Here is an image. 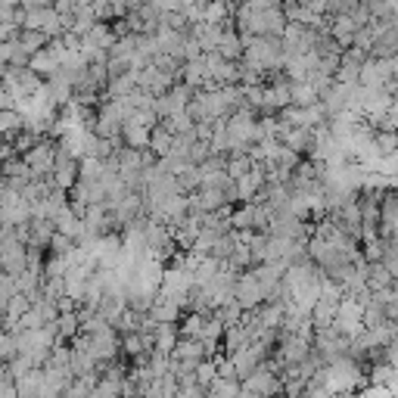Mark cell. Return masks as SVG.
I'll use <instances>...</instances> for the list:
<instances>
[{
  "label": "cell",
  "mask_w": 398,
  "mask_h": 398,
  "mask_svg": "<svg viewBox=\"0 0 398 398\" xmlns=\"http://www.w3.org/2000/svg\"><path fill=\"white\" fill-rule=\"evenodd\" d=\"M243 41V59L240 63L243 66H249V69H256V72H274V69H283V63H286V56H283V50H281V38H268V35H240Z\"/></svg>",
  "instance_id": "obj_1"
},
{
  "label": "cell",
  "mask_w": 398,
  "mask_h": 398,
  "mask_svg": "<svg viewBox=\"0 0 398 398\" xmlns=\"http://www.w3.org/2000/svg\"><path fill=\"white\" fill-rule=\"evenodd\" d=\"M53 159H56V140L50 137V134H44L35 147L22 152V162L31 168L35 177H44V174L53 172Z\"/></svg>",
  "instance_id": "obj_2"
},
{
  "label": "cell",
  "mask_w": 398,
  "mask_h": 398,
  "mask_svg": "<svg viewBox=\"0 0 398 398\" xmlns=\"http://www.w3.org/2000/svg\"><path fill=\"white\" fill-rule=\"evenodd\" d=\"M84 340H88V355L94 361H112V358H118V333L112 330V324L97 327L94 333H84Z\"/></svg>",
  "instance_id": "obj_3"
},
{
  "label": "cell",
  "mask_w": 398,
  "mask_h": 398,
  "mask_svg": "<svg viewBox=\"0 0 398 398\" xmlns=\"http://www.w3.org/2000/svg\"><path fill=\"white\" fill-rule=\"evenodd\" d=\"M395 69L398 63L395 59H379V56H370L361 63V72H358V84L361 88H383L389 78H395Z\"/></svg>",
  "instance_id": "obj_4"
},
{
  "label": "cell",
  "mask_w": 398,
  "mask_h": 398,
  "mask_svg": "<svg viewBox=\"0 0 398 398\" xmlns=\"http://www.w3.org/2000/svg\"><path fill=\"white\" fill-rule=\"evenodd\" d=\"M22 28H35L44 31L47 38H59L63 35V16H59L53 6H41V10H25V22Z\"/></svg>",
  "instance_id": "obj_5"
},
{
  "label": "cell",
  "mask_w": 398,
  "mask_h": 398,
  "mask_svg": "<svg viewBox=\"0 0 398 398\" xmlns=\"http://www.w3.org/2000/svg\"><path fill=\"white\" fill-rule=\"evenodd\" d=\"M202 63H206V75L215 84H240V63H231V59L218 56L215 50L202 53Z\"/></svg>",
  "instance_id": "obj_6"
},
{
  "label": "cell",
  "mask_w": 398,
  "mask_h": 398,
  "mask_svg": "<svg viewBox=\"0 0 398 398\" xmlns=\"http://www.w3.org/2000/svg\"><path fill=\"white\" fill-rule=\"evenodd\" d=\"M243 386L249 389V392H256V395H265V398H274V395H281V377L274 374V370L268 367L265 361L258 364L256 370L246 377V379H240Z\"/></svg>",
  "instance_id": "obj_7"
},
{
  "label": "cell",
  "mask_w": 398,
  "mask_h": 398,
  "mask_svg": "<svg viewBox=\"0 0 398 398\" xmlns=\"http://www.w3.org/2000/svg\"><path fill=\"white\" fill-rule=\"evenodd\" d=\"M177 78L174 75H168V72H162V69H156V66H143L140 72H134V84H137L140 90H147V94H152V97H159V94H165L168 88H172Z\"/></svg>",
  "instance_id": "obj_8"
},
{
  "label": "cell",
  "mask_w": 398,
  "mask_h": 398,
  "mask_svg": "<svg viewBox=\"0 0 398 398\" xmlns=\"http://www.w3.org/2000/svg\"><path fill=\"white\" fill-rule=\"evenodd\" d=\"M234 302L240 305L243 311L261 305V286H258L252 271H240V277H236V283H234Z\"/></svg>",
  "instance_id": "obj_9"
},
{
  "label": "cell",
  "mask_w": 398,
  "mask_h": 398,
  "mask_svg": "<svg viewBox=\"0 0 398 398\" xmlns=\"http://www.w3.org/2000/svg\"><path fill=\"white\" fill-rule=\"evenodd\" d=\"M25 243H19L16 236H6V240H0V268H4V274H19L25 271Z\"/></svg>",
  "instance_id": "obj_10"
},
{
  "label": "cell",
  "mask_w": 398,
  "mask_h": 398,
  "mask_svg": "<svg viewBox=\"0 0 398 398\" xmlns=\"http://www.w3.org/2000/svg\"><path fill=\"white\" fill-rule=\"evenodd\" d=\"M261 187H265V172H261V165L256 162L249 174H243V177H236V181H234L236 202H249L256 193H261Z\"/></svg>",
  "instance_id": "obj_11"
},
{
  "label": "cell",
  "mask_w": 398,
  "mask_h": 398,
  "mask_svg": "<svg viewBox=\"0 0 398 398\" xmlns=\"http://www.w3.org/2000/svg\"><path fill=\"white\" fill-rule=\"evenodd\" d=\"M361 25L352 19V16H330V22H327V35L336 41L342 50L345 47H352V38H355V31H358Z\"/></svg>",
  "instance_id": "obj_12"
},
{
  "label": "cell",
  "mask_w": 398,
  "mask_h": 398,
  "mask_svg": "<svg viewBox=\"0 0 398 398\" xmlns=\"http://www.w3.org/2000/svg\"><path fill=\"white\" fill-rule=\"evenodd\" d=\"M147 315L156 320V324H177V318H181V305H177L174 299H168V295H162V293H156Z\"/></svg>",
  "instance_id": "obj_13"
},
{
  "label": "cell",
  "mask_w": 398,
  "mask_h": 398,
  "mask_svg": "<svg viewBox=\"0 0 398 398\" xmlns=\"http://www.w3.org/2000/svg\"><path fill=\"white\" fill-rule=\"evenodd\" d=\"M215 53H218V56H224V59H231V63H240V59H243V41H240V31H236L231 22L224 25L221 38H218V44H215Z\"/></svg>",
  "instance_id": "obj_14"
},
{
  "label": "cell",
  "mask_w": 398,
  "mask_h": 398,
  "mask_svg": "<svg viewBox=\"0 0 398 398\" xmlns=\"http://www.w3.org/2000/svg\"><path fill=\"white\" fill-rule=\"evenodd\" d=\"M50 181H53L56 190H69L75 181H78V162L75 159H66V156H56L53 159V172H50Z\"/></svg>",
  "instance_id": "obj_15"
},
{
  "label": "cell",
  "mask_w": 398,
  "mask_h": 398,
  "mask_svg": "<svg viewBox=\"0 0 398 398\" xmlns=\"http://www.w3.org/2000/svg\"><path fill=\"white\" fill-rule=\"evenodd\" d=\"M336 308H340V299H330V295H318L315 305L308 308V318H311V327H330L336 318Z\"/></svg>",
  "instance_id": "obj_16"
},
{
  "label": "cell",
  "mask_w": 398,
  "mask_h": 398,
  "mask_svg": "<svg viewBox=\"0 0 398 398\" xmlns=\"http://www.w3.org/2000/svg\"><path fill=\"white\" fill-rule=\"evenodd\" d=\"M53 231H56V234H66V236H69V240H75V243L84 240V224H81V218L75 215L69 206H66V209L53 218Z\"/></svg>",
  "instance_id": "obj_17"
},
{
  "label": "cell",
  "mask_w": 398,
  "mask_h": 398,
  "mask_svg": "<svg viewBox=\"0 0 398 398\" xmlns=\"http://www.w3.org/2000/svg\"><path fill=\"white\" fill-rule=\"evenodd\" d=\"M28 236H25V246H35V249H47L50 236H53V221L47 218H28Z\"/></svg>",
  "instance_id": "obj_18"
},
{
  "label": "cell",
  "mask_w": 398,
  "mask_h": 398,
  "mask_svg": "<svg viewBox=\"0 0 398 398\" xmlns=\"http://www.w3.org/2000/svg\"><path fill=\"white\" fill-rule=\"evenodd\" d=\"M177 81H184L187 88L199 90L202 84L209 81V75H206V63H202V56H199V59H190V63H181V69H177Z\"/></svg>",
  "instance_id": "obj_19"
},
{
  "label": "cell",
  "mask_w": 398,
  "mask_h": 398,
  "mask_svg": "<svg viewBox=\"0 0 398 398\" xmlns=\"http://www.w3.org/2000/svg\"><path fill=\"white\" fill-rule=\"evenodd\" d=\"M172 143H174V134L168 131L162 122H159V125H152V128H150V140H147V150L152 152V156H156V159L168 156V150H172Z\"/></svg>",
  "instance_id": "obj_20"
},
{
  "label": "cell",
  "mask_w": 398,
  "mask_h": 398,
  "mask_svg": "<svg viewBox=\"0 0 398 398\" xmlns=\"http://www.w3.org/2000/svg\"><path fill=\"white\" fill-rule=\"evenodd\" d=\"M172 358H181V361H202V358H206V349H202V342L193 340V336H177L174 345H172Z\"/></svg>",
  "instance_id": "obj_21"
},
{
  "label": "cell",
  "mask_w": 398,
  "mask_h": 398,
  "mask_svg": "<svg viewBox=\"0 0 398 398\" xmlns=\"http://www.w3.org/2000/svg\"><path fill=\"white\" fill-rule=\"evenodd\" d=\"M364 277H367V290H383V286H395V277L389 274V271L379 265V261H367L364 265Z\"/></svg>",
  "instance_id": "obj_22"
},
{
  "label": "cell",
  "mask_w": 398,
  "mask_h": 398,
  "mask_svg": "<svg viewBox=\"0 0 398 398\" xmlns=\"http://www.w3.org/2000/svg\"><path fill=\"white\" fill-rule=\"evenodd\" d=\"M25 128V115L19 109H0V140H13V134Z\"/></svg>",
  "instance_id": "obj_23"
},
{
  "label": "cell",
  "mask_w": 398,
  "mask_h": 398,
  "mask_svg": "<svg viewBox=\"0 0 398 398\" xmlns=\"http://www.w3.org/2000/svg\"><path fill=\"white\" fill-rule=\"evenodd\" d=\"M150 333H152V349L172 355V345H174V340H177V327H174V324H156V327L150 330Z\"/></svg>",
  "instance_id": "obj_24"
},
{
  "label": "cell",
  "mask_w": 398,
  "mask_h": 398,
  "mask_svg": "<svg viewBox=\"0 0 398 398\" xmlns=\"http://www.w3.org/2000/svg\"><path fill=\"white\" fill-rule=\"evenodd\" d=\"M147 140H150V128H143V125H134V122H125L122 125V143H125V147L147 150Z\"/></svg>",
  "instance_id": "obj_25"
},
{
  "label": "cell",
  "mask_w": 398,
  "mask_h": 398,
  "mask_svg": "<svg viewBox=\"0 0 398 398\" xmlns=\"http://www.w3.org/2000/svg\"><path fill=\"white\" fill-rule=\"evenodd\" d=\"M252 159L246 156V152H231V156L224 159V174L231 177V181H236V177H243V174H249L252 172Z\"/></svg>",
  "instance_id": "obj_26"
},
{
  "label": "cell",
  "mask_w": 398,
  "mask_h": 398,
  "mask_svg": "<svg viewBox=\"0 0 398 398\" xmlns=\"http://www.w3.org/2000/svg\"><path fill=\"white\" fill-rule=\"evenodd\" d=\"M202 22H211V25L231 22V0H209L206 10H202Z\"/></svg>",
  "instance_id": "obj_27"
},
{
  "label": "cell",
  "mask_w": 398,
  "mask_h": 398,
  "mask_svg": "<svg viewBox=\"0 0 398 398\" xmlns=\"http://www.w3.org/2000/svg\"><path fill=\"white\" fill-rule=\"evenodd\" d=\"M240 395V379H221L215 377L206 386V398H236Z\"/></svg>",
  "instance_id": "obj_28"
},
{
  "label": "cell",
  "mask_w": 398,
  "mask_h": 398,
  "mask_svg": "<svg viewBox=\"0 0 398 398\" xmlns=\"http://www.w3.org/2000/svg\"><path fill=\"white\" fill-rule=\"evenodd\" d=\"M78 330H81L78 311H69V315H56V340L69 342L72 336H78Z\"/></svg>",
  "instance_id": "obj_29"
},
{
  "label": "cell",
  "mask_w": 398,
  "mask_h": 398,
  "mask_svg": "<svg viewBox=\"0 0 398 398\" xmlns=\"http://www.w3.org/2000/svg\"><path fill=\"white\" fill-rule=\"evenodd\" d=\"M318 100V90L308 81H290V103L293 106H308Z\"/></svg>",
  "instance_id": "obj_30"
},
{
  "label": "cell",
  "mask_w": 398,
  "mask_h": 398,
  "mask_svg": "<svg viewBox=\"0 0 398 398\" xmlns=\"http://www.w3.org/2000/svg\"><path fill=\"white\" fill-rule=\"evenodd\" d=\"M28 295H22V293H13L10 299H6V305H4V318H6V324H16L25 311H28Z\"/></svg>",
  "instance_id": "obj_31"
},
{
  "label": "cell",
  "mask_w": 398,
  "mask_h": 398,
  "mask_svg": "<svg viewBox=\"0 0 398 398\" xmlns=\"http://www.w3.org/2000/svg\"><path fill=\"white\" fill-rule=\"evenodd\" d=\"M227 265H231L234 271H249L252 265H256V258H252V252H249L246 243H236L234 252L227 256Z\"/></svg>",
  "instance_id": "obj_32"
},
{
  "label": "cell",
  "mask_w": 398,
  "mask_h": 398,
  "mask_svg": "<svg viewBox=\"0 0 398 398\" xmlns=\"http://www.w3.org/2000/svg\"><path fill=\"white\" fill-rule=\"evenodd\" d=\"M16 41H19V44L25 47V50H28V53H35V50H41V47H47V35H44V31H35V28H22L19 31V38H16Z\"/></svg>",
  "instance_id": "obj_33"
},
{
  "label": "cell",
  "mask_w": 398,
  "mask_h": 398,
  "mask_svg": "<svg viewBox=\"0 0 398 398\" xmlns=\"http://www.w3.org/2000/svg\"><path fill=\"white\" fill-rule=\"evenodd\" d=\"M162 125L172 134H187V131H193V118L184 112V109H181V112H172L168 118H162Z\"/></svg>",
  "instance_id": "obj_34"
},
{
  "label": "cell",
  "mask_w": 398,
  "mask_h": 398,
  "mask_svg": "<svg viewBox=\"0 0 398 398\" xmlns=\"http://www.w3.org/2000/svg\"><path fill=\"white\" fill-rule=\"evenodd\" d=\"M370 140H374V147L379 150V156H386V152H395V147H398L395 131H374V134H370Z\"/></svg>",
  "instance_id": "obj_35"
},
{
  "label": "cell",
  "mask_w": 398,
  "mask_h": 398,
  "mask_svg": "<svg viewBox=\"0 0 398 398\" xmlns=\"http://www.w3.org/2000/svg\"><path fill=\"white\" fill-rule=\"evenodd\" d=\"M193 379H197V383L206 389L211 379H215V361H211V358H202V361L197 364V370H193Z\"/></svg>",
  "instance_id": "obj_36"
},
{
  "label": "cell",
  "mask_w": 398,
  "mask_h": 398,
  "mask_svg": "<svg viewBox=\"0 0 398 398\" xmlns=\"http://www.w3.org/2000/svg\"><path fill=\"white\" fill-rule=\"evenodd\" d=\"M72 246H75V240H69L66 234H56L53 231V236H50V243H47V252H50V256H66Z\"/></svg>",
  "instance_id": "obj_37"
},
{
  "label": "cell",
  "mask_w": 398,
  "mask_h": 398,
  "mask_svg": "<svg viewBox=\"0 0 398 398\" xmlns=\"http://www.w3.org/2000/svg\"><path fill=\"white\" fill-rule=\"evenodd\" d=\"M16 358V336L10 333V330H0V361H10Z\"/></svg>",
  "instance_id": "obj_38"
},
{
  "label": "cell",
  "mask_w": 398,
  "mask_h": 398,
  "mask_svg": "<svg viewBox=\"0 0 398 398\" xmlns=\"http://www.w3.org/2000/svg\"><path fill=\"white\" fill-rule=\"evenodd\" d=\"M358 0H327V16H349Z\"/></svg>",
  "instance_id": "obj_39"
},
{
  "label": "cell",
  "mask_w": 398,
  "mask_h": 398,
  "mask_svg": "<svg viewBox=\"0 0 398 398\" xmlns=\"http://www.w3.org/2000/svg\"><path fill=\"white\" fill-rule=\"evenodd\" d=\"M206 156H209V143L206 140H193L190 147H187V162L190 165H199Z\"/></svg>",
  "instance_id": "obj_40"
},
{
  "label": "cell",
  "mask_w": 398,
  "mask_h": 398,
  "mask_svg": "<svg viewBox=\"0 0 398 398\" xmlns=\"http://www.w3.org/2000/svg\"><path fill=\"white\" fill-rule=\"evenodd\" d=\"M16 293V283H13V274H0V308L6 305V299Z\"/></svg>",
  "instance_id": "obj_41"
},
{
  "label": "cell",
  "mask_w": 398,
  "mask_h": 398,
  "mask_svg": "<svg viewBox=\"0 0 398 398\" xmlns=\"http://www.w3.org/2000/svg\"><path fill=\"white\" fill-rule=\"evenodd\" d=\"M10 156H16V150H13V143L10 140H0V162H6Z\"/></svg>",
  "instance_id": "obj_42"
},
{
  "label": "cell",
  "mask_w": 398,
  "mask_h": 398,
  "mask_svg": "<svg viewBox=\"0 0 398 398\" xmlns=\"http://www.w3.org/2000/svg\"><path fill=\"white\" fill-rule=\"evenodd\" d=\"M13 103H16V100H13L10 90H4V88H0V109H13Z\"/></svg>",
  "instance_id": "obj_43"
},
{
  "label": "cell",
  "mask_w": 398,
  "mask_h": 398,
  "mask_svg": "<svg viewBox=\"0 0 398 398\" xmlns=\"http://www.w3.org/2000/svg\"><path fill=\"white\" fill-rule=\"evenodd\" d=\"M6 327V318H4V308H0V330Z\"/></svg>",
  "instance_id": "obj_44"
},
{
  "label": "cell",
  "mask_w": 398,
  "mask_h": 398,
  "mask_svg": "<svg viewBox=\"0 0 398 398\" xmlns=\"http://www.w3.org/2000/svg\"><path fill=\"white\" fill-rule=\"evenodd\" d=\"M0 88H4V69H0Z\"/></svg>",
  "instance_id": "obj_45"
},
{
  "label": "cell",
  "mask_w": 398,
  "mask_h": 398,
  "mask_svg": "<svg viewBox=\"0 0 398 398\" xmlns=\"http://www.w3.org/2000/svg\"><path fill=\"white\" fill-rule=\"evenodd\" d=\"M174 398H187V395H184V392H174Z\"/></svg>",
  "instance_id": "obj_46"
},
{
  "label": "cell",
  "mask_w": 398,
  "mask_h": 398,
  "mask_svg": "<svg viewBox=\"0 0 398 398\" xmlns=\"http://www.w3.org/2000/svg\"><path fill=\"white\" fill-rule=\"evenodd\" d=\"M134 398H143V395H134Z\"/></svg>",
  "instance_id": "obj_47"
},
{
  "label": "cell",
  "mask_w": 398,
  "mask_h": 398,
  "mask_svg": "<svg viewBox=\"0 0 398 398\" xmlns=\"http://www.w3.org/2000/svg\"><path fill=\"white\" fill-rule=\"evenodd\" d=\"M274 398H283V395H274Z\"/></svg>",
  "instance_id": "obj_48"
}]
</instances>
